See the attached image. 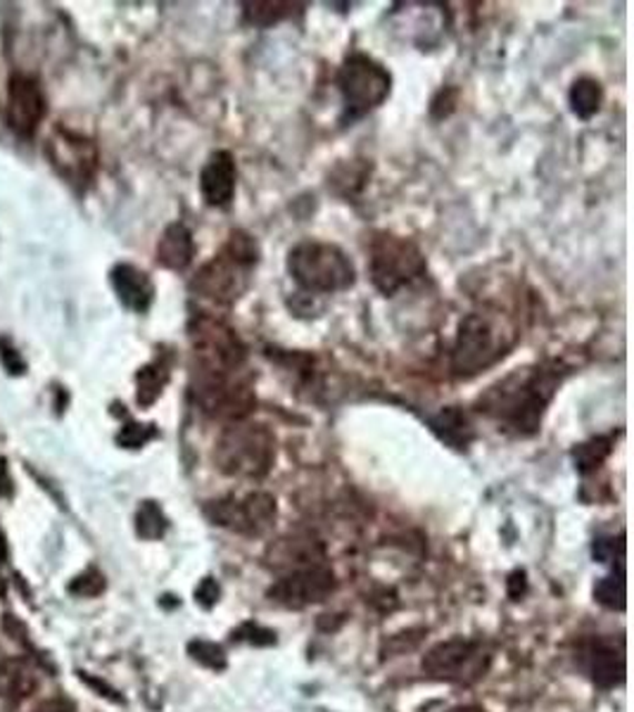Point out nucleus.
<instances>
[{
    "mask_svg": "<svg viewBox=\"0 0 634 712\" xmlns=\"http://www.w3.org/2000/svg\"><path fill=\"white\" fill-rule=\"evenodd\" d=\"M563 375L565 371L552 361L511 371L475 399V411L513 435H535L563 383Z\"/></svg>",
    "mask_w": 634,
    "mask_h": 712,
    "instance_id": "nucleus-1",
    "label": "nucleus"
},
{
    "mask_svg": "<svg viewBox=\"0 0 634 712\" xmlns=\"http://www.w3.org/2000/svg\"><path fill=\"white\" fill-rule=\"evenodd\" d=\"M260 242L248 231H231L227 245L204 264L191 281V292L198 300L214 307H231L250 288L254 267L260 264Z\"/></svg>",
    "mask_w": 634,
    "mask_h": 712,
    "instance_id": "nucleus-2",
    "label": "nucleus"
},
{
    "mask_svg": "<svg viewBox=\"0 0 634 712\" xmlns=\"http://www.w3.org/2000/svg\"><path fill=\"white\" fill-rule=\"evenodd\" d=\"M516 338V328L500 311H471L456 330L452 373L469 380L496 367L513 350Z\"/></svg>",
    "mask_w": 634,
    "mask_h": 712,
    "instance_id": "nucleus-3",
    "label": "nucleus"
},
{
    "mask_svg": "<svg viewBox=\"0 0 634 712\" xmlns=\"http://www.w3.org/2000/svg\"><path fill=\"white\" fill-rule=\"evenodd\" d=\"M276 461V435L262 425L235 421L221 432L214 447V463L224 475L238 480H262Z\"/></svg>",
    "mask_w": 634,
    "mask_h": 712,
    "instance_id": "nucleus-4",
    "label": "nucleus"
},
{
    "mask_svg": "<svg viewBox=\"0 0 634 712\" xmlns=\"http://www.w3.org/2000/svg\"><path fill=\"white\" fill-rule=\"evenodd\" d=\"M288 273L306 294L345 292L356 283L352 259L333 242L302 240L288 252Z\"/></svg>",
    "mask_w": 634,
    "mask_h": 712,
    "instance_id": "nucleus-5",
    "label": "nucleus"
},
{
    "mask_svg": "<svg viewBox=\"0 0 634 712\" xmlns=\"http://www.w3.org/2000/svg\"><path fill=\"white\" fill-rule=\"evenodd\" d=\"M369 254L371 281L385 298L414 285L427 273V262L416 242L395 233H375L371 238Z\"/></svg>",
    "mask_w": 634,
    "mask_h": 712,
    "instance_id": "nucleus-6",
    "label": "nucleus"
},
{
    "mask_svg": "<svg viewBox=\"0 0 634 712\" xmlns=\"http://www.w3.org/2000/svg\"><path fill=\"white\" fill-rule=\"evenodd\" d=\"M335 81L342 96V108H345V119L350 121L381 108L392 89L388 69L366 53H352L342 60Z\"/></svg>",
    "mask_w": 634,
    "mask_h": 712,
    "instance_id": "nucleus-7",
    "label": "nucleus"
},
{
    "mask_svg": "<svg viewBox=\"0 0 634 712\" xmlns=\"http://www.w3.org/2000/svg\"><path fill=\"white\" fill-rule=\"evenodd\" d=\"M492 655L480 641L450 639L440 641L423 658V672L431 680L473 684L490 670Z\"/></svg>",
    "mask_w": 634,
    "mask_h": 712,
    "instance_id": "nucleus-8",
    "label": "nucleus"
},
{
    "mask_svg": "<svg viewBox=\"0 0 634 712\" xmlns=\"http://www.w3.org/2000/svg\"><path fill=\"white\" fill-rule=\"evenodd\" d=\"M208 518L214 525L227 528L238 534H248L256 536L266 532L273 520H276V499L266 492H252L243 499L227 497L219 501H210V507L204 509Z\"/></svg>",
    "mask_w": 634,
    "mask_h": 712,
    "instance_id": "nucleus-9",
    "label": "nucleus"
},
{
    "mask_svg": "<svg viewBox=\"0 0 634 712\" xmlns=\"http://www.w3.org/2000/svg\"><path fill=\"white\" fill-rule=\"evenodd\" d=\"M335 592V575L329 565H312L304 570L288 572L269 589V599L283 608L316 605Z\"/></svg>",
    "mask_w": 634,
    "mask_h": 712,
    "instance_id": "nucleus-10",
    "label": "nucleus"
},
{
    "mask_svg": "<svg viewBox=\"0 0 634 712\" xmlns=\"http://www.w3.org/2000/svg\"><path fill=\"white\" fill-rule=\"evenodd\" d=\"M46 117V98L37 79L14 74L8 89V124L14 133L31 136Z\"/></svg>",
    "mask_w": 634,
    "mask_h": 712,
    "instance_id": "nucleus-11",
    "label": "nucleus"
},
{
    "mask_svg": "<svg viewBox=\"0 0 634 712\" xmlns=\"http://www.w3.org/2000/svg\"><path fill=\"white\" fill-rule=\"evenodd\" d=\"M48 150L62 177H67L72 183H89L93 179L98 167V152L91 141H85V138L74 133L60 131L50 138Z\"/></svg>",
    "mask_w": 634,
    "mask_h": 712,
    "instance_id": "nucleus-12",
    "label": "nucleus"
},
{
    "mask_svg": "<svg viewBox=\"0 0 634 712\" xmlns=\"http://www.w3.org/2000/svg\"><path fill=\"white\" fill-rule=\"evenodd\" d=\"M323 559H325L323 542L316 540V536L310 532L285 534L281 540L273 542L264 553L266 565L285 572V575L288 572L304 570L312 565H323Z\"/></svg>",
    "mask_w": 634,
    "mask_h": 712,
    "instance_id": "nucleus-13",
    "label": "nucleus"
},
{
    "mask_svg": "<svg viewBox=\"0 0 634 712\" xmlns=\"http://www.w3.org/2000/svg\"><path fill=\"white\" fill-rule=\"evenodd\" d=\"M235 181L238 169L233 154L229 150L212 152L210 160L204 162L200 171V190L204 202L210 207H217V210H227L235 195Z\"/></svg>",
    "mask_w": 634,
    "mask_h": 712,
    "instance_id": "nucleus-14",
    "label": "nucleus"
},
{
    "mask_svg": "<svg viewBox=\"0 0 634 712\" xmlns=\"http://www.w3.org/2000/svg\"><path fill=\"white\" fill-rule=\"evenodd\" d=\"M112 288L119 302L135 314H145L155 300V285H152L150 275L133 264H117L112 269Z\"/></svg>",
    "mask_w": 634,
    "mask_h": 712,
    "instance_id": "nucleus-15",
    "label": "nucleus"
},
{
    "mask_svg": "<svg viewBox=\"0 0 634 712\" xmlns=\"http://www.w3.org/2000/svg\"><path fill=\"white\" fill-rule=\"evenodd\" d=\"M582 668L590 674V680L602 686L613 689L625 680V658L602 641H592L582 649Z\"/></svg>",
    "mask_w": 634,
    "mask_h": 712,
    "instance_id": "nucleus-16",
    "label": "nucleus"
},
{
    "mask_svg": "<svg viewBox=\"0 0 634 712\" xmlns=\"http://www.w3.org/2000/svg\"><path fill=\"white\" fill-rule=\"evenodd\" d=\"M195 257L193 233L183 223H171L158 242V264L169 271H183L191 267Z\"/></svg>",
    "mask_w": 634,
    "mask_h": 712,
    "instance_id": "nucleus-17",
    "label": "nucleus"
},
{
    "mask_svg": "<svg viewBox=\"0 0 634 712\" xmlns=\"http://www.w3.org/2000/svg\"><path fill=\"white\" fill-rule=\"evenodd\" d=\"M39 689V674L24 658L0 660V699L24 701Z\"/></svg>",
    "mask_w": 634,
    "mask_h": 712,
    "instance_id": "nucleus-18",
    "label": "nucleus"
},
{
    "mask_svg": "<svg viewBox=\"0 0 634 712\" xmlns=\"http://www.w3.org/2000/svg\"><path fill=\"white\" fill-rule=\"evenodd\" d=\"M431 428L442 442H447L456 449H466L475 438L469 415L459 407L442 409L435 419H431Z\"/></svg>",
    "mask_w": 634,
    "mask_h": 712,
    "instance_id": "nucleus-19",
    "label": "nucleus"
},
{
    "mask_svg": "<svg viewBox=\"0 0 634 712\" xmlns=\"http://www.w3.org/2000/svg\"><path fill=\"white\" fill-rule=\"evenodd\" d=\"M171 378V361L162 354L158 357L148 367H143L135 375V383H139V392H135V399H139L141 407H152L162 397L167 383Z\"/></svg>",
    "mask_w": 634,
    "mask_h": 712,
    "instance_id": "nucleus-20",
    "label": "nucleus"
},
{
    "mask_svg": "<svg viewBox=\"0 0 634 712\" xmlns=\"http://www.w3.org/2000/svg\"><path fill=\"white\" fill-rule=\"evenodd\" d=\"M568 102H571V110L575 117L580 119H592L598 110H602V102H604V89L602 83L592 77H582L571 86V93H568Z\"/></svg>",
    "mask_w": 634,
    "mask_h": 712,
    "instance_id": "nucleus-21",
    "label": "nucleus"
},
{
    "mask_svg": "<svg viewBox=\"0 0 634 712\" xmlns=\"http://www.w3.org/2000/svg\"><path fill=\"white\" fill-rule=\"evenodd\" d=\"M300 3H243V20L252 27L269 29L279 22H285L300 12Z\"/></svg>",
    "mask_w": 634,
    "mask_h": 712,
    "instance_id": "nucleus-22",
    "label": "nucleus"
},
{
    "mask_svg": "<svg viewBox=\"0 0 634 712\" xmlns=\"http://www.w3.org/2000/svg\"><path fill=\"white\" fill-rule=\"evenodd\" d=\"M611 438H592L590 442H582L580 447H575L573 451V459H575V468L582 473H594L598 471L606 463V459L611 457Z\"/></svg>",
    "mask_w": 634,
    "mask_h": 712,
    "instance_id": "nucleus-23",
    "label": "nucleus"
},
{
    "mask_svg": "<svg viewBox=\"0 0 634 712\" xmlns=\"http://www.w3.org/2000/svg\"><path fill=\"white\" fill-rule=\"evenodd\" d=\"M135 532L143 540H160L167 532V518L155 501H143L135 513Z\"/></svg>",
    "mask_w": 634,
    "mask_h": 712,
    "instance_id": "nucleus-24",
    "label": "nucleus"
},
{
    "mask_svg": "<svg viewBox=\"0 0 634 712\" xmlns=\"http://www.w3.org/2000/svg\"><path fill=\"white\" fill-rule=\"evenodd\" d=\"M594 599L611 608V611H625V580L623 575H608L604 580H598V584L594 586Z\"/></svg>",
    "mask_w": 634,
    "mask_h": 712,
    "instance_id": "nucleus-25",
    "label": "nucleus"
},
{
    "mask_svg": "<svg viewBox=\"0 0 634 712\" xmlns=\"http://www.w3.org/2000/svg\"><path fill=\"white\" fill-rule=\"evenodd\" d=\"M188 653H191L193 660H198L200 665L210 668V670L227 668V653H224V649L217 646L214 641H204V639L191 641V644H188Z\"/></svg>",
    "mask_w": 634,
    "mask_h": 712,
    "instance_id": "nucleus-26",
    "label": "nucleus"
},
{
    "mask_svg": "<svg viewBox=\"0 0 634 712\" xmlns=\"http://www.w3.org/2000/svg\"><path fill=\"white\" fill-rule=\"evenodd\" d=\"M70 592L77 596L93 599V596L105 592V578H102L98 570H85L83 575L74 578V582L70 584Z\"/></svg>",
    "mask_w": 634,
    "mask_h": 712,
    "instance_id": "nucleus-27",
    "label": "nucleus"
},
{
    "mask_svg": "<svg viewBox=\"0 0 634 712\" xmlns=\"http://www.w3.org/2000/svg\"><path fill=\"white\" fill-rule=\"evenodd\" d=\"M158 435L155 425H141V423H129L122 428V432L117 435V442L127 447V449H139L145 442H150L152 438Z\"/></svg>",
    "mask_w": 634,
    "mask_h": 712,
    "instance_id": "nucleus-28",
    "label": "nucleus"
},
{
    "mask_svg": "<svg viewBox=\"0 0 634 712\" xmlns=\"http://www.w3.org/2000/svg\"><path fill=\"white\" fill-rule=\"evenodd\" d=\"M233 641H248V644H254V646H271L276 644V634L271 630H264L262 624L245 622L243 628L233 632Z\"/></svg>",
    "mask_w": 634,
    "mask_h": 712,
    "instance_id": "nucleus-29",
    "label": "nucleus"
},
{
    "mask_svg": "<svg viewBox=\"0 0 634 712\" xmlns=\"http://www.w3.org/2000/svg\"><path fill=\"white\" fill-rule=\"evenodd\" d=\"M623 551H625V546H623L621 540L618 542H615V540H598L594 544V559L602 561V563H613L615 555H621V559H623Z\"/></svg>",
    "mask_w": 634,
    "mask_h": 712,
    "instance_id": "nucleus-30",
    "label": "nucleus"
},
{
    "mask_svg": "<svg viewBox=\"0 0 634 712\" xmlns=\"http://www.w3.org/2000/svg\"><path fill=\"white\" fill-rule=\"evenodd\" d=\"M219 594H221L219 584H217L212 578H204V580L200 582V586L195 589V601H198L202 608H212V605L219 601Z\"/></svg>",
    "mask_w": 634,
    "mask_h": 712,
    "instance_id": "nucleus-31",
    "label": "nucleus"
},
{
    "mask_svg": "<svg viewBox=\"0 0 634 712\" xmlns=\"http://www.w3.org/2000/svg\"><path fill=\"white\" fill-rule=\"evenodd\" d=\"M456 108V91L454 89H442L437 93V98L433 100V117L435 119H442V117H447L452 110Z\"/></svg>",
    "mask_w": 634,
    "mask_h": 712,
    "instance_id": "nucleus-32",
    "label": "nucleus"
},
{
    "mask_svg": "<svg viewBox=\"0 0 634 712\" xmlns=\"http://www.w3.org/2000/svg\"><path fill=\"white\" fill-rule=\"evenodd\" d=\"M33 712H74V705L67 699H48L33 708Z\"/></svg>",
    "mask_w": 634,
    "mask_h": 712,
    "instance_id": "nucleus-33",
    "label": "nucleus"
},
{
    "mask_svg": "<svg viewBox=\"0 0 634 712\" xmlns=\"http://www.w3.org/2000/svg\"><path fill=\"white\" fill-rule=\"evenodd\" d=\"M525 589H527V580H525V572H513V575L509 578V596L513 601H519L523 594H525Z\"/></svg>",
    "mask_w": 634,
    "mask_h": 712,
    "instance_id": "nucleus-34",
    "label": "nucleus"
},
{
    "mask_svg": "<svg viewBox=\"0 0 634 712\" xmlns=\"http://www.w3.org/2000/svg\"><path fill=\"white\" fill-rule=\"evenodd\" d=\"M12 492V480L8 473V465L6 459H0V497H8Z\"/></svg>",
    "mask_w": 634,
    "mask_h": 712,
    "instance_id": "nucleus-35",
    "label": "nucleus"
},
{
    "mask_svg": "<svg viewBox=\"0 0 634 712\" xmlns=\"http://www.w3.org/2000/svg\"><path fill=\"white\" fill-rule=\"evenodd\" d=\"M450 712H487V710L480 708V705H461V708H454Z\"/></svg>",
    "mask_w": 634,
    "mask_h": 712,
    "instance_id": "nucleus-36",
    "label": "nucleus"
},
{
    "mask_svg": "<svg viewBox=\"0 0 634 712\" xmlns=\"http://www.w3.org/2000/svg\"><path fill=\"white\" fill-rule=\"evenodd\" d=\"M6 563V544H3V534H0V568Z\"/></svg>",
    "mask_w": 634,
    "mask_h": 712,
    "instance_id": "nucleus-37",
    "label": "nucleus"
}]
</instances>
